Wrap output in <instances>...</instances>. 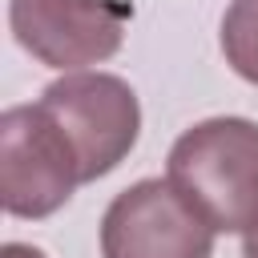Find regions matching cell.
Instances as JSON below:
<instances>
[{"label": "cell", "instance_id": "8992f818", "mask_svg": "<svg viewBox=\"0 0 258 258\" xmlns=\"http://www.w3.org/2000/svg\"><path fill=\"white\" fill-rule=\"evenodd\" d=\"M222 52L226 64L258 85V0H234L222 16Z\"/></svg>", "mask_w": 258, "mask_h": 258}, {"label": "cell", "instance_id": "3957f363", "mask_svg": "<svg viewBox=\"0 0 258 258\" xmlns=\"http://www.w3.org/2000/svg\"><path fill=\"white\" fill-rule=\"evenodd\" d=\"M81 185L77 153L64 129L36 105H12L0 117V202L12 218H48Z\"/></svg>", "mask_w": 258, "mask_h": 258}, {"label": "cell", "instance_id": "6da1fadb", "mask_svg": "<svg viewBox=\"0 0 258 258\" xmlns=\"http://www.w3.org/2000/svg\"><path fill=\"white\" fill-rule=\"evenodd\" d=\"M222 234L258 226V125L246 117H210L185 129L169 149L165 173Z\"/></svg>", "mask_w": 258, "mask_h": 258}, {"label": "cell", "instance_id": "5b68a950", "mask_svg": "<svg viewBox=\"0 0 258 258\" xmlns=\"http://www.w3.org/2000/svg\"><path fill=\"white\" fill-rule=\"evenodd\" d=\"M133 8L125 0H12L8 24L28 56L48 69H85L109 60Z\"/></svg>", "mask_w": 258, "mask_h": 258}, {"label": "cell", "instance_id": "7a4b0ae2", "mask_svg": "<svg viewBox=\"0 0 258 258\" xmlns=\"http://www.w3.org/2000/svg\"><path fill=\"white\" fill-rule=\"evenodd\" d=\"M40 105L64 129V137L77 153V165H81V181H97V177L113 173L137 145L141 105H137V93L129 89V81H121L113 73L77 69V73L52 81L44 89Z\"/></svg>", "mask_w": 258, "mask_h": 258}, {"label": "cell", "instance_id": "277c9868", "mask_svg": "<svg viewBox=\"0 0 258 258\" xmlns=\"http://www.w3.org/2000/svg\"><path fill=\"white\" fill-rule=\"evenodd\" d=\"M214 226L169 181L145 177L121 189L101 218L105 258H210Z\"/></svg>", "mask_w": 258, "mask_h": 258}, {"label": "cell", "instance_id": "52a82bcc", "mask_svg": "<svg viewBox=\"0 0 258 258\" xmlns=\"http://www.w3.org/2000/svg\"><path fill=\"white\" fill-rule=\"evenodd\" d=\"M242 258H258V226L246 230V242H242Z\"/></svg>", "mask_w": 258, "mask_h": 258}]
</instances>
